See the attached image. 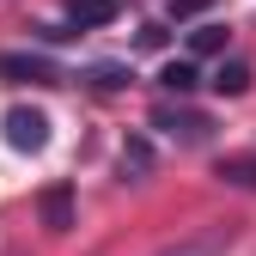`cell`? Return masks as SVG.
I'll return each instance as SVG.
<instances>
[{
    "mask_svg": "<svg viewBox=\"0 0 256 256\" xmlns=\"http://www.w3.org/2000/svg\"><path fill=\"white\" fill-rule=\"evenodd\" d=\"M6 140H12L18 152H43V146H49V116L30 110V104L6 110Z\"/></svg>",
    "mask_w": 256,
    "mask_h": 256,
    "instance_id": "cell-1",
    "label": "cell"
},
{
    "mask_svg": "<svg viewBox=\"0 0 256 256\" xmlns=\"http://www.w3.org/2000/svg\"><path fill=\"white\" fill-rule=\"evenodd\" d=\"M220 177L238 189H256V158H220Z\"/></svg>",
    "mask_w": 256,
    "mask_h": 256,
    "instance_id": "cell-9",
    "label": "cell"
},
{
    "mask_svg": "<svg viewBox=\"0 0 256 256\" xmlns=\"http://www.w3.org/2000/svg\"><path fill=\"white\" fill-rule=\"evenodd\" d=\"M152 128H165V134H177V140H202V134H208V116H196V110H171V104H158V110H152Z\"/></svg>",
    "mask_w": 256,
    "mask_h": 256,
    "instance_id": "cell-3",
    "label": "cell"
},
{
    "mask_svg": "<svg viewBox=\"0 0 256 256\" xmlns=\"http://www.w3.org/2000/svg\"><path fill=\"white\" fill-rule=\"evenodd\" d=\"M165 256H214L208 244H183V250H165Z\"/></svg>",
    "mask_w": 256,
    "mask_h": 256,
    "instance_id": "cell-12",
    "label": "cell"
},
{
    "mask_svg": "<svg viewBox=\"0 0 256 256\" xmlns=\"http://www.w3.org/2000/svg\"><path fill=\"white\" fill-rule=\"evenodd\" d=\"M202 6H208V0H171V18H196Z\"/></svg>",
    "mask_w": 256,
    "mask_h": 256,
    "instance_id": "cell-11",
    "label": "cell"
},
{
    "mask_svg": "<svg viewBox=\"0 0 256 256\" xmlns=\"http://www.w3.org/2000/svg\"><path fill=\"white\" fill-rule=\"evenodd\" d=\"M116 12H122V0H68L74 30H98V24H110Z\"/></svg>",
    "mask_w": 256,
    "mask_h": 256,
    "instance_id": "cell-5",
    "label": "cell"
},
{
    "mask_svg": "<svg viewBox=\"0 0 256 256\" xmlns=\"http://www.w3.org/2000/svg\"><path fill=\"white\" fill-rule=\"evenodd\" d=\"M189 49H196V55H220V49H226V24H196V30H189Z\"/></svg>",
    "mask_w": 256,
    "mask_h": 256,
    "instance_id": "cell-7",
    "label": "cell"
},
{
    "mask_svg": "<svg viewBox=\"0 0 256 256\" xmlns=\"http://www.w3.org/2000/svg\"><path fill=\"white\" fill-rule=\"evenodd\" d=\"M43 226H49V232H68V226H74V189H68V183H49V189H43Z\"/></svg>",
    "mask_w": 256,
    "mask_h": 256,
    "instance_id": "cell-4",
    "label": "cell"
},
{
    "mask_svg": "<svg viewBox=\"0 0 256 256\" xmlns=\"http://www.w3.org/2000/svg\"><path fill=\"white\" fill-rule=\"evenodd\" d=\"M122 171H134V177L146 171V140H134V146H122Z\"/></svg>",
    "mask_w": 256,
    "mask_h": 256,
    "instance_id": "cell-10",
    "label": "cell"
},
{
    "mask_svg": "<svg viewBox=\"0 0 256 256\" xmlns=\"http://www.w3.org/2000/svg\"><path fill=\"white\" fill-rule=\"evenodd\" d=\"M158 86L165 92H196V61H171V68L158 74Z\"/></svg>",
    "mask_w": 256,
    "mask_h": 256,
    "instance_id": "cell-8",
    "label": "cell"
},
{
    "mask_svg": "<svg viewBox=\"0 0 256 256\" xmlns=\"http://www.w3.org/2000/svg\"><path fill=\"white\" fill-rule=\"evenodd\" d=\"M0 80H18V86H55V61H49V55H0Z\"/></svg>",
    "mask_w": 256,
    "mask_h": 256,
    "instance_id": "cell-2",
    "label": "cell"
},
{
    "mask_svg": "<svg viewBox=\"0 0 256 256\" xmlns=\"http://www.w3.org/2000/svg\"><path fill=\"white\" fill-rule=\"evenodd\" d=\"M214 92H226V98H244V92H250V68H244V61H220Z\"/></svg>",
    "mask_w": 256,
    "mask_h": 256,
    "instance_id": "cell-6",
    "label": "cell"
}]
</instances>
